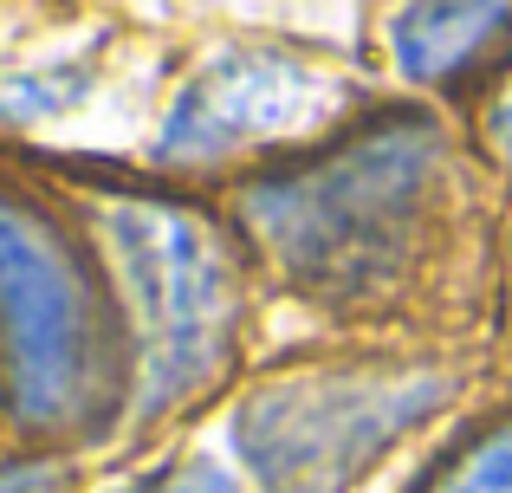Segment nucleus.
I'll return each instance as SVG.
<instances>
[{
  "mask_svg": "<svg viewBox=\"0 0 512 493\" xmlns=\"http://www.w3.org/2000/svg\"><path fill=\"white\" fill-rule=\"evenodd\" d=\"M435 493H512V429H500L493 442H480Z\"/></svg>",
  "mask_w": 512,
  "mask_h": 493,
  "instance_id": "423d86ee",
  "label": "nucleus"
},
{
  "mask_svg": "<svg viewBox=\"0 0 512 493\" xmlns=\"http://www.w3.org/2000/svg\"><path fill=\"white\" fill-rule=\"evenodd\" d=\"M0 493H59V481L39 461H20V468H0Z\"/></svg>",
  "mask_w": 512,
  "mask_h": 493,
  "instance_id": "6e6552de",
  "label": "nucleus"
},
{
  "mask_svg": "<svg viewBox=\"0 0 512 493\" xmlns=\"http://www.w3.org/2000/svg\"><path fill=\"white\" fill-rule=\"evenodd\" d=\"M0 351L13 403L33 422L98 409V331L72 260L20 208H0Z\"/></svg>",
  "mask_w": 512,
  "mask_h": 493,
  "instance_id": "f03ea898",
  "label": "nucleus"
},
{
  "mask_svg": "<svg viewBox=\"0 0 512 493\" xmlns=\"http://www.w3.org/2000/svg\"><path fill=\"white\" fill-rule=\"evenodd\" d=\"M137 493H234V487H227V474L208 468V461H182V468H169V474H150Z\"/></svg>",
  "mask_w": 512,
  "mask_h": 493,
  "instance_id": "0eeeda50",
  "label": "nucleus"
},
{
  "mask_svg": "<svg viewBox=\"0 0 512 493\" xmlns=\"http://www.w3.org/2000/svg\"><path fill=\"white\" fill-rule=\"evenodd\" d=\"M512 46V13L506 7H435L415 13L402 33V65L415 78H441V85H467Z\"/></svg>",
  "mask_w": 512,
  "mask_h": 493,
  "instance_id": "39448f33",
  "label": "nucleus"
},
{
  "mask_svg": "<svg viewBox=\"0 0 512 493\" xmlns=\"http://www.w3.org/2000/svg\"><path fill=\"white\" fill-rule=\"evenodd\" d=\"M422 409H428V383L415 377H312V383H286L260 409H247L240 442H247L266 487L331 493L357 461H370Z\"/></svg>",
  "mask_w": 512,
  "mask_h": 493,
  "instance_id": "20e7f679",
  "label": "nucleus"
},
{
  "mask_svg": "<svg viewBox=\"0 0 512 493\" xmlns=\"http://www.w3.org/2000/svg\"><path fill=\"white\" fill-rule=\"evenodd\" d=\"M435 169V143L409 117H383L376 130L318 150L292 176H273L247 195V221L266 247L325 292H370L402 266L422 221V189Z\"/></svg>",
  "mask_w": 512,
  "mask_h": 493,
  "instance_id": "f257e3e1",
  "label": "nucleus"
},
{
  "mask_svg": "<svg viewBox=\"0 0 512 493\" xmlns=\"http://www.w3.org/2000/svg\"><path fill=\"white\" fill-rule=\"evenodd\" d=\"M117 247H124L137 312H143L150 396L175 403L227 351V318H234L227 266L208 234L188 215H169V208H124L117 215Z\"/></svg>",
  "mask_w": 512,
  "mask_h": 493,
  "instance_id": "7ed1b4c3",
  "label": "nucleus"
},
{
  "mask_svg": "<svg viewBox=\"0 0 512 493\" xmlns=\"http://www.w3.org/2000/svg\"><path fill=\"white\" fill-rule=\"evenodd\" d=\"M500 130H506V143H512V111H506V117H500Z\"/></svg>",
  "mask_w": 512,
  "mask_h": 493,
  "instance_id": "1a4fd4ad",
  "label": "nucleus"
}]
</instances>
